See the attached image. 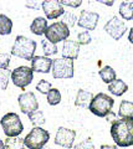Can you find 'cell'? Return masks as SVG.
I'll return each mask as SVG.
<instances>
[{
	"instance_id": "10",
	"label": "cell",
	"mask_w": 133,
	"mask_h": 149,
	"mask_svg": "<svg viewBox=\"0 0 133 149\" xmlns=\"http://www.w3.org/2000/svg\"><path fill=\"white\" fill-rule=\"evenodd\" d=\"M17 102H19V107L20 111L24 114H31L33 112L39 111V102L36 96L33 92H24L21 93L17 98Z\"/></svg>"
},
{
	"instance_id": "17",
	"label": "cell",
	"mask_w": 133,
	"mask_h": 149,
	"mask_svg": "<svg viewBox=\"0 0 133 149\" xmlns=\"http://www.w3.org/2000/svg\"><path fill=\"white\" fill-rule=\"evenodd\" d=\"M47 20L45 17H35L33 22H31V25H30V31L33 32V34L35 35H38V36H41V35H44L45 32H46L47 30Z\"/></svg>"
},
{
	"instance_id": "36",
	"label": "cell",
	"mask_w": 133,
	"mask_h": 149,
	"mask_svg": "<svg viewBox=\"0 0 133 149\" xmlns=\"http://www.w3.org/2000/svg\"><path fill=\"white\" fill-rule=\"evenodd\" d=\"M128 40H130V42L133 45V26L131 27V30H130V34H128Z\"/></svg>"
},
{
	"instance_id": "32",
	"label": "cell",
	"mask_w": 133,
	"mask_h": 149,
	"mask_svg": "<svg viewBox=\"0 0 133 149\" xmlns=\"http://www.w3.org/2000/svg\"><path fill=\"white\" fill-rule=\"evenodd\" d=\"M10 65V54H0V67L9 68Z\"/></svg>"
},
{
	"instance_id": "35",
	"label": "cell",
	"mask_w": 133,
	"mask_h": 149,
	"mask_svg": "<svg viewBox=\"0 0 133 149\" xmlns=\"http://www.w3.org/2000/svg\"><path fill=\"white\" fill-rule=\"evenodd\" d=\"M100 149H117V146H109V144H103Z\"/></svg>"
},
{
	"instance_id": "34",
	"label": "cell",
	"mask_w": 133,
	"mask_h": 149,
	"mask_svg": "<svg viewBox=\"0 0 133 149\" xmlns=\"http://www.w3.org/2000/svg\"><path fill=\"white\" fill-rule=\"evenodd\" d=\"M26 6L30 8V9H34V10H39L40 8H42V3H39V1H27L26 3Z\"/></svg>"
},
{
	"instance_id": "25",
	"label": "cell",
	"mask_w": 133,
	"mask_h": 149,
	"mask_svg": "<svg viewBox=\"0 0 133 149\" xmlns=\"http://www.w3.org/2000/svg\"><path fill=\"white\" fill-rule=\"evenodd\" d=\"M11 77V72L9 68H1L0 67V90H6L9 85V80Z\"/></svg>"
},
{
	"instance_id": "11",
	"label": "cell",
	"mask_w": 133,
	"mask_h": 149,
	"mask_svg": "<svg viewBox=\"0 0 133 149\" xmlns=\"http://www.w3.org/2000/svg\"><path fill=\"white\" fill-rule=\"evenodd\" d=\"M100 20V15L95 11H90V10H82L80 14V17L77 20V25L82 29H85L86 31H92L96 29V26L98 24Z\"/></svg>"
},
{
	"instance_id": "24",
	"label": "cell",
	"mask_w": 133,
	"mask_h": 149,
	"mask_svg": "<svg viewBox=\"0 0 133 149\" xmlns=\"http://www.w3.org/2000/svg\"><path fill=\"white\" fill-rule=\"evenodd\" d=\"M29 119L34 127H41V125H44L45 122H46L45 116L41 111H36V112H33L31 114H29Z\"/></svg>"
},
{
	"instance_id": "18",
	"label": "cell",
	"mask_w": 133,
	"mask_h": 149,
	"mask_svg": "<svg viewBox=\"0 0 133 149\" xmlns=\"http://www.w3.org/2000/svg\"><path fill=\"white\" fill-rule=\"evenodd\" d=\"M108 91H109V93H112L113 96L120 97L122 95H125V93L128 91V86L126 85L125 81L118 80L117 78V80H114L112 83L108 85Z\"/></svg>"
},
{
	"instance_id": "26",
	"label": "cell",
	"mask_w": 133,
	"mask_h": 149,
	"mask_svg": "<svg viewBox=\"0 0 133 149\" xmlns=\"http://www.w3.org/2000/svg\"><path fill=\"white\" fill-rule=\"evenodd\" d=\"M42 50H44V54L46 57H50V56H52V55H56L57 54V46L56 44H52V42H50L49 40H44L42 41Z\"/></svg>"
},
{
	"instance_id": "28",
	"label": "cell",
	"mask_w": 133,
	"mask_h": 149,
	"mask_svg": "<svg viewBox=\"0 0 133 149\" xmlns=\"http://www.w3.org/2000/svg\"><path fill=\"white\" fill-rule=\"evenodd\" d=\"M76 20H79V19L76 17V15L73 13H70V11H65V14L62 15V20H61V22H63L68 29L70 27H72V26H75V24H76Z\"/></svg>"
},
{
	"instance_id": "4",
	"label": "cell",
	"mask_w": 133,
	"mask_h": 149,
	"mask_svg": "<svg viewBox=\"0 0 133 149\" xmlns=\"http://www.w3.org/2000/svg\"><path fill=\"white\" fill-rule=\"evenodd\" d=\"M50 139V133L41 127H34L24 138L27 149H44Z\"/></svg>"
},
{
	"instance_id": "6",
	"label": "cell",
	"mask_w": 133,
	"mask_h": 149,
	"mask_svg": "<svg viewBox=\"0 0 133 149\" xmlns=\"http://www.w3.org/2000/svg\"><path fill=\"white\" fill-rule=\"evenodd\" d=\"M52 76L57 80H66L73 77V61L67 58H56L52 62Z\"/></svg>"
},
{
	"instance_id": "38",
	"label": "cell",
	"mask_w": 133,
	"mask_h": 149,
	"mask_svg": "<svg viewBox=\"0 0 133 149\" xmlns=\"http://www.w3.org/2000/svg\"><path fill=\"white\" fill-rule=\"evenodd\" d=\"M0 149H5V144H4V142L0 139Z\"/></svg>"
},
{
	"instance_id": "37",
	"label": "cell",
	"mask_w": 133,
	"mask_h": 149,
	"mask_svg": "<svg viewBox=\"0 0 133 149\" xmlns=\"http://www.w3.org/2000/svg\"><path fill=\"white\" fill-rule=\"evenodd\" d=\"M98 3H101V4H104V5H108V6H112L113 5V1H102V0H98Z\"/></svg>"
},
{
	"instance_id": "13",
	"label": "cell",
	"mask_w": 133,
	"mask_h": 149,
	"mask_svg": "<svg viewBox=\"0 0 133 149\" xmlns=\"http://www.w3.org/2000/svg\"><path fill=\"white\" fill-rule=\"evenodd\" d=\"M42 11L45 13L47 19L55 20L65 14V9L58 0H45L42 1Z\"/></svg>"
},
{
	"instance_id": "12",
	"label": "cell",
	"mask_w": 133,
	"mask_h": 149,
	"mask_svg": "<svg viewBox=\"0 0 133 149\" xmlns=\"http://www.w3.org/2000/svg\"><path fill=\"white\" fill-rule=\"evenodd\" d=\"M76 138V132L73 129H68L65 127H60L55 136V143L63 148H71L73 146Z\"/></svg>"
},
{
	"instance_id": "29",
	"label": "cell",
	"mask_w": 133,
	"mask_h": 149,
	"mask_svg": "<svg viewBox=\"0 0 133 149\" xmlns=\"http://www.w3.org/2000/svg\"><path fill=\"white\" fill-rule=\"evenodd\" d=\"M36 90L41 95H49V92L52 90V85L47 80H40V82L36 85Z\"/></svg>"
},
{
	"instance_id": "16",
	"label": "cell",
	"mask_w": 133,
	"mask_h": 149,
	"mask_svg": "<svg viewBox=\"0 0 133 149\" xmlns=\"http://www.w3.org/2000/svg\"><path fill=\"white\" fill-rule=\"evenodd\" d=\"M92 92L86 91V90H79L76 93V98H75V106L80 107V108H90V104L93 100Z\"/></svg>"
},
{
	"instance_id": "8",
	"label": "cell",
	"mask_w": 133,
	"mask_h": 149,
	"mask_svg": "<svg viewBox=\"0 0 133 149\" xmlns=\"http://www.w3.org/2000/svg\"><path fill=\"white\" fill-rule=\"evenodd\" d=\"M34 78V71L31 70V67L27 66H20L16 67L15 70L11 71V81L16 87L24 90L25 87H27L33 82Z\"/></svg>"
},
{
	"instance_id": "27",
	"label": "cell",
	"mask_w": 133,
	"mask_h": 149,
	"mask_svg": "<svg viewBox=\"0 0 133 149\" xmlns=\"http://www.w3.org/2000/svg\"><path fill=\"white\" fill-rule=\"evenodd\" d=\"M61 102V93L57 88H52L47 95V103L50 106H56Z\"/></svg>"
},
{
	"instance_id": "7",
	"label": "cell",
	"mask_w": 133,
	"mask_h": 149,
	"mask_svg": "<svg viewBox=\"0 0 133 149\" xmlns=\"http://www.w3.org/2000/svg\"><path fill=\"white\" fill-rule=\"evenodd\" d=\"M46 40H49L52 44H57L60 41H66L70 36V29L61 21L54 22L49 27L46 32H45Z\"/></svg>"
},
{
	"instance_id": "30",
	"label": "cell",
	"mask_w": 133,
	"mask_h": 149,
	"mask_svg": "<svg viewBox=\"0 0 133 149\" xmlns=\"http://www.w3.org/2000/svg\"><path fill=\"white\" fill-rule=\"evenodd\" d=\"M91 41H92V39H91V35H90L88 31L85 30L77 35V42L80 44V46L81 45H88Z\"/></svg>"
},
{
	"instance_id": "21",
	"label": "cell",
	"mask_w": 133,
	"mask_h": 149,
	"mask_svg": "<svg viewBox=\"0 0 133 149\" xmlns=\"http://www.w3.org/2000/svg\"><path fill=\"white\" fill-rule=\"evenodd\" d=\"M118 11H120V15L123 20H132L133 19V3L122 1Z\"/></svg>"
},
{
	"instance_id": "14",
	"label": "cell",
	"mask_w": 133,
	"mask_h": 149,
	"mask_svg": "<svg viewBox=\"0 0 133 149\" xmlns=\"http://www.w3.org/2000/svg\"><path fill=\"white\" fill-rule=\"evenodd\" d=\"M52 62L54 60L46 56H34V58L31 60V70L34 72L49 73L52 70Z\"/></svg>"
},
{
	"instance_id": "22",
	"label": "cell",
	"mask_w": 133,
	"mask_h": 149,
	"mask_svg": "<svg viewBox=\"0 0 133 149\" xmlns=\"http://www.w3.org/2000/svg\"><path fill=\"white\" fill-rule=\"evenodd\" d=\"M13 30V21L4 14H0V35H9Z\"/></svg>"
},
{
	"instance_id": "31",
	"label": "cell",
	"mask_w": 133,
	"mask_h": 149,
	"mask_svg": "<svg viewBox=\"0 0 133 149\" xmlns=\"http://www.w3.org/2000/svg\"><path fill=\"white\" fill-rule=\"evenodd\" d=\"M75 149H96V147H95V144L91 142V139H85V141H82L81 143L77 144Z\"/></svg>"
},
{
	"instance_id": "2",
	"label": "cell",
	"mask_w": 133,
	"mask_h": 149,
	"mask_svg": "<svg viewBox=\"0 0 133 149\" xmlns=\"http://www.w3.org/2000/svg\"><path fill=\"white\" fill-rule=\"evenodd\" d=\"M36 41L29 39L26 36L19 35L16 36L15 41H14L13 49H11V55L20 57L26 61H31L35 56V51H36Z\"/></svg>"
},
{
	"instance_id": "3",
	"label": "cell",
	"mask_w": 133,
	"mask_h": 149,
	"mask_svg": "<svg viewBox=\"0 0 133 149\" xmlns=\"http://www.w3.org/2000/svg\"><path fill=\"white\" fill-rule=\"evenodd\" d=\"M113 104H114V100L111 96L100 92L93 97V100H92V102H91L88 109L92 112L95 116H97V117L106 118L107 116L112 112Z\"/></svg>"
},
{
	"instance_id": "15",
	"label": "cell",
	"mask_w": 133,
	"mask_h": 149,
	"mask_svg": "<svg viewBox=\"0 0 133 149\" xmlns=\"http://www.w3.org/2000/svg\"><path fill=\"white\" fill-rule=\"evenodd\" d=\"M80 54V44L75 40H66L63 41L62 46V57L67 60H76Z\"/></svg>"
},
{
	"instance_id": "33",
	"label": "cell",
	"mask_w": 133,
	"mask_h": 149,
	"mask_svg": "<svg viewBox=\"0 0 133 149\" xmlns=\"http://www.w3.org/2000/svg\"><path fill=\"white\" fill-rule=\"evenodd\" d=\"M60 1V4L62 6H70V8H73V9H76V8H79L81 4H82V1L81 0H75V1H68V0H58Z\"/></svg>"
},
{
	"instance_id": "19",
	"label": "cell",
	"mask_w": 133,
	"mask_h": 149,
	"mask_svg": "<svg viewBox=\"0 0 133 149\" xmlns=\"http://www.w3.org/2000/svg\"><path fill=\"white\" fill-rule=\"evenodd\" d=\"M100 77L101 80H102L104 83H107V85H109V83H112L114 80H117V74H116V71L111 67V66H104L100 70Z\"/></svg>"
},
{
	"instance_id": "39",
	"label": "cell",
	"mask_w": 133,
	"mask_h": 149,
	"mask_svg": "<svg viewBox=\"0 0 133 149\" xmlns=\"http://www.w3.org/2000/svg\"><path fill=\"white\" fill-rule=\"evenodd\" d=\"M44 149H52V148H44Z\"/></svg>"
},
{
	"instance_id": "5",
	"label": "cell",
	"mask_w": 133,
	"mask_h": 149,
	"mask_svg": "<svg viewBox=\"0 0 133 149\" xmlns=\"http://www.w3.org/2000/svg\"><path fill=\"white\" fill-rule=\"evenodd\" d=\"M0 124H1V128L8 138L19 137L24 130V125L21 123L20 117L16 113H11V112L6 113L0 119Z\"/></svg>"
},
{
	"instance_id": "9",
	"label": "cell",
	"mask_w": 133,
	"mask_h": 149,
	"mask_svg": "<svg viewBox=\"0 0 133 149\" xmlns=\"http://www.w3.org/2000/svg\"><path fill=\"white\" fill-rule=\"evenodd\" d=\"M103 30L106 31L113 40L118 41L123 35L126 34L127 26H126V22L123 21L121 17H118V16H112V17L106 22V24H104Z\"/></svg>"
},
{
	"instance_id": "20",
	"label": "cell",
	"mask_w": 133,
	"mask_h": 149,
	"mask_svg": "<svg viewBox=\"0 0 133 149\" xmlns=\"http://www.w3.org/2000/svg\"><path fill=\"white\" fill-rule=\"evenodd\" d=\"M120 118H133V102L123 100L118 109Z\"/></svg>"
},
{
	"instance_id": "23",
	"label": "cell",
	"mask_w": 133,
	"mask_h": 149,
	"mask_svg": "<svg viewBox=\"0 0 133 149\" xmlns=\"http://www.w3.org/2000/svg\"><path fill=\"white\" fill-rule=\"evenodd\" d=\"M4 144H5V149H25L24 138H20V137L6 138Z\"/></svg>"
},
{
	"instance_id": "1",
	"label": "cell",
	"mask_w": 133,
	"mask_h": 149,
	"mask_svg": "<svg viewBox=\"0 0 133 149\" xmlns=\"http://www.w3.org/2000/svg\"><path fill=\"white\" fill-rule=\"evenodd\" d=\"M111 137L117 147L133 146V118L116 119L111 124Z\"/></svg>"
}]
</instances>
